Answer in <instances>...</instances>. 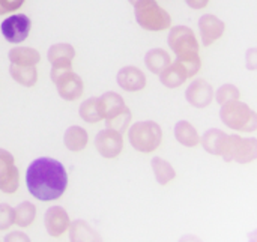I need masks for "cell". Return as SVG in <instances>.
I'll use <instances>...</instances> for the list:
<instances>
[{
  "label": "cell",
  "mask_w": 257,
  "mask_h": 242,
  "mask_svg": "<svg viewBox=\"0 0 257 242\" xmlns=\"http://www.w3.org/2000/svg\"><path fill=\"white\" fill-rule=\"evenodd\" d=\"M36 215V208L30 202H23L17 209H14V223H17L20 227H27L33 223Z\"/></svg>",
  "instance_id": "27"
},
{
  "label": "cell",
  "mask_w": 257,
  "mask_h": 242,
  "mask_svg": "<svg viewBox=\"0 0 257 242\" xmlns=\"http://www.w3.org/2000/svg\"><path fill=\"white\" fill-rule=\"evenodd\" d=\"M95 146L96 151L104 158H116L123 149V139L122 133L107 128L104 131H99L95 137Z\"/></svg>",
  "instance_id": "11"
},
{
  "label": "cell",
  "mask_w": 257,
  "mask_h": 242,
  "mask_svg": "<svg viewBox=\"0 0 257 242\" xmlns=\"http://www.w3.org/2000/svg\"><path fill=\"white\" fill-rule=\"evenodd\" d=\"M8 57L15 65H36L41 60V54L29 47H15L9 51Z\"/></svg>",
  "instance_id": "23"
},
{
  "label": "cell",
  "mask_w": 257,
  "mask_h": 242,
  "mask_svg": "<svg viewBox=\"0 0 257 242\" xmlns=\"http://www.w3.org/2000/svg\"><path fill=\"white\" fill-rule=\"evenodd\" d=\"M199 29H200V35H202V42L205 47L212 45L217 39H220L224 33V23L215 17V15H203L199 21Z\"/></svg>",
  "instance_id": "13"
},
{
  "label": "cell",
  "mask_w": 257,
  "mask_h": 242,
  "mask_svg": "<svg viewBox=\"0 0 257 242\" xmlns=\"http://www.w3.org/2000/svg\"><path fill=\"white\" fill-rule=\"evenodd\" d=\"M160 78L166 87L173 89V87H179L181 84H184L188 75H187V69L184 68V65L176 60L175 63H170L163 72H160Z\"/></svg>",
  "instance_id": "17"
},
{
  "label": "cell",
  "mask_w": 257,
  "mask_h": 242,
  "mask_svg": "<svg viewBox=\"0 0 257 242\" xmlns=\"http://www.w3.org/2000/svg\"><path fill=\"white\" fill-rule=\"evenodd\" d=\"M9 72H11V77L17 83H20L21 86H26V87L35 86L36 81H38V72H36L35 65H15V63H11Z\"/></svg>",
  "instance_id": "20"
},
{
  "label": "cell",
  "mask_w": 257,
  "mask_h": 242,
  "mask_svg": "<svg viewBox=\"0 0 257 242\" xmlns=\"http://www.w3.org/2000/svg\"><path fill=\"white\" fill-rule=\"evenodd\" d=\"M185 2H187V5H188L190 8H193V9H203V8H206L208 3H209V0H185Z\"/></svg>",
  "instance_id": "32"
},
{
  "label": "cell",
  "mask_w": 257,
  "mask_h": 242,
  "mask_svg": "<svg viewBox=\"0 0 257 242\" xmlns=\"http://www.w3.org/2000/svg\"><path fill=\"white\" fill-rule=\"evenodd\" d=\"M226 140H227V134L217 130V128H212L209 131H206L202 137V145L205 148L206 152L212 154V155H217V157H221L223 155V151H224V146H226Z\"/></svg>",
  "instance_id": "18"
},
{
  "label": "cell",
  "mask_w": 257,
  "mask_h": 242,
  "mask_svg": "<svg viewBox=\"0 0 257 242\" xmlns=\"http://www.w3.org/2000/svg\"><path fill=\"white\" fill-rule=\"evenodd\" d=\"M145 63H146V66L149 68L151 72L160 74V72H163L172 63V59H170V54L166 50L154 48V50L146 53Z\"/></svg>",
  "instance_id": "21"
},
{
  "label": "cell",
  "mask_w": 257,
  "mask_h": 242,
  "mask_svg": "<svg viewBox=\"0 0 257 242\" xmlns=\"http://www.w3.org/2000/svg\"><path fill=\"white\" fill-rule=\"evenodd\" d=\"M26 184L35 199L42 202L57 200L68 188V173L60 161L38 158L26 172Z\"/></svg>",
  "instance_id": "1"
},
{
  "label": "cell",
  "mask_w": 257,
  "mask_h": 242,
  "mask_svg": "<svg viewBox=\"0 0 257 242\" xmlns=\"http://www.w3.org/2000/svg\"><path fill=\"white\" fill-rule=\"evenodd\" d=\"M215 99L218 104H226L229 101H233V99H239V89L233 84H224L221 86L218 90H217V95H215Z\"/></svg>",
  "instance_id": "28"
},
{
  "label": "cell",
  "mask_w": 257,
  "mask_h": 242,
  "mask_svg": "<svg viewBox=\"0 0 257 242\" xmlns=\"http://www.w3.org/2000/svg\"><path fill=\"white\" fill-rule=\"evenodd\" d=\"M24 0H0V15L8 12H15L23 6Z\"/></svg>",
  "instance_id": "30"
},
{
  "label": "cell",
  "mask_w": 257,
  "mask_h": 242,
  "mask_svg": "<svg viewBox=\"0 0 257 242\" xmlns=\"http://www.w3.org/2000/svg\"><path fill=\"white\" fill-rule=\"evenodd\" d=\"M117 84L126 92H137L146 86V77L136 66H125L117 72Z\"/></svg>",
  "instance_id": "15"
},
{
  "label": "cell",
  "mask_w": 257,
  "mask_h": 242,
  "mask_svg": "<svg viewBox=\"0 0 257 242\" xmlns=\"http://www.w3.org/2000/svg\"><path fill=\"white\" fill-rule=\"evenodd\" d=\"M75 57V50L71 44H54L48 50V60L53 68H66L72 66V60Z\"/></svg>",
  "instance_id": "16"
},
{
  "label": "cell",
  "mask_w": 257,
  "mask_h": 242,
  "mask_svg": "<svg viewBox=\"0 0 257 242\" xmlns=\"http://www.w3.org/2000/svg\"><path fill=\"white\" fill-rule=\"evenodd\" d=\"M20 187V173L11 152L0 149V191L12 194Z\"/></svg>",
  "instance_id": "10"
},
{
  "label": "cell",
  "mask_w": 257,
  "mask_h": 242,
  "mask_svg": "<svg viewBox=\"0 0 257 242\" xmlns=\"http://www.w3.org/2000/svg\"><path fill=\"white\" fill-rule=\"evenodd\" d=\"M69 227V215L60 206H53L45 212V229L50 236L59 238Z\"/></svg>",
  "instance_id": "14"
},
{
  "label": "cell",
  "mask_w": 257,
  "mask_h": 242,
  "mask_svg": "<svg viewBox=\"0 0 257 242\" xmlns=\"http://www.w3.org/2000/svg\"><path fill=\"white\" fill-rule=\"evenodd\" d=\"M247 59H248V60H247V68H248V69H251V71H253V69H256V59H257V53H256V50H254V48H251V50H250V51H248V53H247Z\"/></svg>",
  "instance_id": "31"
},
{
  "label": "cell",
  "mask_w": 257,
  "mask_h": 242,
  "mask_svg": "<svg viewBox=\"0 0 257 242\" xmlns=\"http://www.w3.org/2000/svg\"><path fill=\"white\" fill-rule=\"evenodd\" d=\"M14 224V209L8 203L0 205V230L9 229Z\"/></svg>",
  "instance_id": "29"
},
{
  "label": "cell",
  "mask_w": 257,
  "mask_h": 242,
  "mask_svg": "<svg viewBox=\"0 0 257 242\" xmlns=\"http://www.w3.org/2000/svg\"><path fill=\"white\" fill-rule=\"evenodd\" d=\"M12 239H21V241H30L29 236H26L24 233H17V232H12L6 236V241H12Z\"/></svg>",
  "instance_id": "33"
},
{
  "label": "cell",
  "mask_w": 257,
  "mask_h": 242,
  "mask_svg": "<svg viewBox=\"0 0 257 242\" xmlns=\"http://www.w3.org/2000/svg\"><path fill=\"white\" fill-rule=\"evenodd\" d=\"M51 80L56 84L60 98L65 101H75L83 95V80L72 71L71 66L51 68Z\"/></svg>",
  "instance_id": "7"
},
{
  "label": "cell",
  "mask_w": 257,
  "mask_h": 242,
  "mask_svg": "<svg viewBox=\"0 0 257 242\" xmlns=\"http://www.w3.org/2000/svg\"><path fill=\"white\" fill-rule=\"evenodd\" d=\"M169 45L176 54V60L187 69L188 78L200 71L202 60L194 32L187 26H175L169 33Z\"/></svg>",
  "instance_id": "2"
},
{
  "label": "cell",
  "mask_w": 257,
  "mask_h": 242,
  "mask_svg": "<svg viewBox=\"0 0 257 242\" xmlns=\"http://www.w3.org/2000/svg\"><path fill=\"white\" fill-rule=\"evenodd\" d=\"M30 29H32V21L27 15L23 14L11 15L0 24V30L5 39L11 44L23 42L29 36Z\"/></svg>",
  "instance_id": "9"
},
{
  "label": "cell",
  "mask_w": 257,
  "mask_h": 242,
  "mask_svg": "<svg viewBox=\"0 0 257 242\" xmlns=\"http://www.w3.org/2000/svg\"><path fill=\"white\" fill-rule=\"evenodd\" d=\"M224 161H238L241 164H248L257 158L256 139H242L241 136H227L226 146L223 151Z\"/></svg>",
  "instance_id": "8"
},
{
  "label": "cell",
  "mask_w": 257,
  "mask_h": 242,
  "mask_svg": "<svg viewBox=\"0 0 257 242\" xmlns=\"http://www.w3.org/2000/svg\"><path fill=\"white\" fill-rule=\"evenodd\" d=\"M212 96H214L212 86L208 81L202 80V78L194 80L188 86V89L185 92L187 101L193 107H196V108H205V107H208L211 104V101H212Z\"/></svg>",
  "instance_id": "12"
},
{
  "label": "cell",
  "mask_w": 257,
  "mask_h": 242,
  "mask_svg": "<svg viewBox=\"0 0 257 242\" xmlns=\"http://www.w3.org/2000/svg\"><path fill=\"white\" fill-rule=\"evenodd\" d=\"M152 169H154L157 182H158L160 185H167L170 181H173V179L176 178V172H175V169L172 167V164L167 163L166 160L158 158V157H155V158L152 160Z\"/></svg>",
  "instance_id": "26"
},
{
  "label": "cell",
  "mask_w": 257,
  "mask_h": 242,
  "mask_svg": "<svg viewBox=\"0 0 257 242\" xmlns=\"http://www.w3.org/2000/svg\"><path fill=\"white\" fill-rule=\"evenodd\" d=\"M68 229L71 241H99V235L86 221H75Z\"/></svg>",
  "instance_id": "24"
},
{
  "label": "cell",
  "mask_w": 257,
  "mask_h": 242,
  "mask_svg": "<svg viewBox=\"0 0 257 242\" xmlns=\"http://www.w3.org/2000/svg\"><path fill=\"white\" fill-rule=\"evenodd\" d=\"M102 119L105 120L107 128L125 133L131 122V111L123 102L122 96L116 92H105L99 98Z\"/></svg>",
  "instance_id": "3"
},
{
  "label": "cell",
  "mask_w": 257,
  "mask_h": 242,
  "mask_svg": "<svg viewBox=\"0 0 257 242\" xmlns=\"http://www.w3.org/2000/svg\"><path fill=\"white\" fill-rule=\"evenodd\" d=\"M131 5L134 6L136 21L140 27L151 32H160L170 27V15L155 0H134Z\"/></svg>",
  "instance_id": "4"
},
{
  "label": "cell",
  "mask_w": 257,
  "mask_h": 242,
  "mask_svg": "<svg viewBox=\"0 0 257 242\" xmlns=\"http://www.w3.org/2000/svg\"><path fill=\"white\" fill-rule=\"evenodd\" d=\"M221 120L232 130L241 133H253L257 130V114L245 102L238 99L223 104L220 110Z\"/></svg>",
  "instance_id": "5"
},
{
  "label": "cell",
  "mask_w": 257,
  "mask_h": 242,
  "mask_svg": "<svg viewBox=\"0 0 257 242\" xmlns=\"http://www.w3.org/2000/svg\"><path fill=\"white\" fill-rule=\"evenodd\" d=\"M130 143L139 152L149 154L158 149L163 140L161 127L154 120H143L137 122L130 128L128 133Z\"/></svg>",
  "instance_id": "6"
},
{
  "label": "cell",
  "mask_w": 257,
  "mask_h": 242,
  "mask_svg": "<svg viewBox=\"0 0 257 242\" xmlns=\"http://www.w3.org/2000/svg\"><path fill=\"white\" fill-rule=\"evenodd\" d=\"M175 137L176 140L187 146V148H194L200 143V137L196 131V128L187 122V120H179L175 127Z\"/></svg>",
  "instance_id": "22"
},
{
  "label": "cell",
  "mask_w": 257,
  "mask_h": 242,
  "mask_svg": "<svg viewBox=\"0 0 257 242\" xmlns=\"http://www.w3.org/2000/svg\"><path fill=\"white\" fill-rule=\"evenodd\" d=\"M89 142V136H87V131L81 127H77V125H72L69 127L66 131H65V136H63V143L65 146L72 151V152H78V151H83L86 148Z\"/></svg>",
  "instance_id": "19"
},
{
  "label": "cell",
  "mask_w": 257,
  "mask_h": 242,
  "mask_svg": "<svg viewBox=\"0 0 257 242\" xmlns=\"http://www.w3.org/2000/svg\"><path fill=\"white\" fill-rule=\"evenodd\" d=\"M80 116L84 122L89 124H96L102 120V111H101V104L99 98H89L80 105Z\"/></svg>",
  "instance_id": "25"
}]
</instances>
